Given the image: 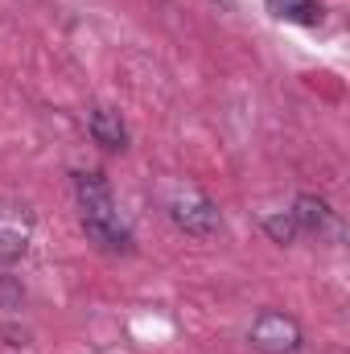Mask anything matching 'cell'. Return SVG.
Segmentation results:
<instances>
[{"instance_id": "obj_5", "label": "cell", "mask_w": 350, "mask_h": 354, "mask_svg": "<svg viewBox=\"0 0 350 354\" xmlns=\"http://www.w3.org/2000/svg\"><path fill=\"white\" fill-rule=\"evenodd\" d=\"M288 214H293L297 231H309V235L326 231V223H330V206H326V198H317V194H301Z\"/></svg>"}, {"instance_id": "obj_3", "label": "cell", "mask_w": 350, "mask_h": 354, "mask_svg": "<svg viewBox=\"0 0 350 354\" xmlns=\"http://www.w3.org/2000/svg\"><path fill=\"white\" fill-rule=\"evenodd\" d=\"M252 346L260 354H297L301 351V326H297V317L264 309L260 317L252 322Z\"/></svg>"}, {"instance_id": "obj_6", "label": "cell", "mask_w": 350, "mask_h": 354, "mask_svg": "<svg viewBox=\"0 0 350 354\" xmlns=\"http://www.w3.org/2000/svg\"><path fill=\"white\" fill-rule=\"evenodd\" d=\"M29 248V227L17 214H0V264H17Z\"/></svg>"}, {"instance_id": "obj_8", "label": "cell", "mask_w": 350, "mask_h": 354, "mask_svg": "<svg viewBox=\"0 0 350 354\" xmlns=\"http://www.w3.org/2000/svg\"><path fill=\"white\" fill-rule=\"evenodd\" d=\"M264 231L272 235V243H280V248H288V243H297V223H293V214H268L264 218Z\"/></svg>"}, {"instance_id": "obj_7", "label": "cell", "mask_w": 350, "mask_h": 354, "mask_svg": "<svg viewBox=\"0 0 350 354\" xmlns=\"http://www.w3.org/2000/svg\"><path fill=\"white\" fill-rule=\"evenodd\" d=\"M268 8L284 21H305V25H317L322 21V8L313 0H268Z\"/></svg>"}, {"instance_id": "obj_9", "label": "cell", "mask_w": 350, "mask_h": 354, "mask_svg": "<svg viewBox=\"0 0 350 354\" xmlns=\"http://www.w3.org/2000/svg\"><path fill=\"white\" fill-rule=\"evenodd\" d=\"M21 305H25V288H21V280H17V276H0V309L17 313Z\"/></svg>"}, {"instance_id": "obj_4", "label": "cell", "mask_w": 350, "mask_h": 354, "mask_svg": "<svg viewBox=\"0 0 350 354\" xmlns=\"http://www.w3.org/2000/svg\"><path fill=\"white\" fill-rule=\"evenodd\" d=\"M87 128H91V136H95L99 149H107V153L128 149V128H124L120 111H111V107H95L91 120H87Z\"/></svg>"}, {"instance_id": "obj_1", "label": "cell", "mask_w": 350, "mask_h": 354, "mask_svg": "<svg viewBox=\"0 0 350 354\" xmlns=\"http://www.w3.org/2000/svg\"><path fill=\"white\" fill-rule=\"evenodd\" d=\"M75 189H79V206H83V231L107 252L128 248V227L120 223L111 185L103 174H75Z\"/></svg>"}, {"instance_id": "obj_2", "label": "cell", "mask_w": 350, "mask_h": 354, "mask_svg": "<svg viewBox=\"0 0 350 354\" xmlns=\"http://www.w3.org/2000/svg\"><path fill=\"white\" fill-rule=\"evenodd\" d=\"M169 218H174L185 235H198V239H206V235H214V231L223 227L219 206H214L206 194H198V189H181V194H174Z\"/></svg>"}]
</instances>
